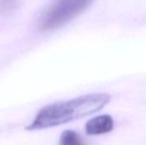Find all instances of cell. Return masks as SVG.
<instances>
[{"mask_svg": "<svg viewBox=\"0 0 146 145\" xmlns=\"http://www.w3.org/2000/svg\"><path fill=\"white\" fill-rule=\"evenodd\" d=\"M60 145H86L80 135L73 130L63 132L60 137Z\"/></svg>", "mask_w": 146, "mask_h": 145, "instance_id": "4", "label": "cell"}, {"mask_svg": "<svg viewBox=\"0 0 146 145\" xmlns=\"http://www.w3.org/2000/svg\"><path fill=\"white\" fill-rule=\"evenodd\" d=\"M93 0H52L41 16L43 31L57 29L86 10Z\"/></svg>", "mask_w": 146, "mask_h": 145, "instance_id": "2", "label": "cell"}, {"mask_svg": "<svg viewBox=\"0 0 146 145\" xmlns=\"http://www.w3.org/2000/svg\"><path fill=\"white\" fill-rule=\"evenodd\" d=\"M19 0H0V15L12 11Z\"/></svg>", "mask_w": 146, "mask_h": 145, "instance_id": "5", "label": "cell"}, {"mask_svg": "<svg viewBox=\"0 0 146 145\" xmlns=\"http://www.w3.org/2000/svg\"><path fill=\"white\" fill-rule=\"evenodd\" d=\"M114 119L110 115H101L90 119L85 126L86 133L89 136H99L113 131Z\"/></svg>", "mask_w": 146, "mask_h": 145, "instance_id": "3", "label": "cell"}, {"mask_svg": "<svg viewBox=\"0 0 146 145\" xmlns=\"http://www.w3.org/2000/svg\"><path fill=\"white\" fill-rule=\"evenodd\" d=\"M110 100L107 93H92L50 104L39 110L27 129L42 130L82 119L100 111Z\"/></svg>", "mask_w": 146, "mask_h": 145, "instance_id": "1", "label": "cell"}]
</instances>
